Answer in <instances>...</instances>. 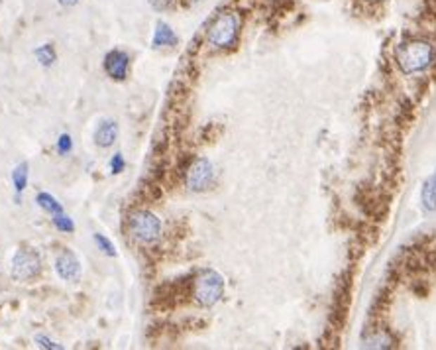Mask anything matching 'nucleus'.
I'll return each mask as SVG.
<instances>
[{
  "mask_svg": "<svg viewBox=\"0 0 436 350\" xmlns=\"http://www.w3.org/2000/svg\"><path fill=\"white\" fill-rule=\"evenodd\" d=\"M395 59H397V65L403 73L415 75V73H421L432 65L435 48L427 39H407L397 48Z\"/></svg>",
  "mask_w": 436,
  "mask_h": 350,
  "instance_id": "obj_1",
  "label": "nucleus"
},
{
  "mask_svg": "<svg viewBox=\"0 0 436 350\" xmlns=\"http://www.w3.org/2000/svg\"><path fill=\"white\" fill-rule=\"evenodd\" d=\"M242 28V18L238 12H222L207 30V42L217 49H230L236 46Z\"/></svg>",
  "mask_w": 436,
  "mask_h": 350,
  "instance_id": "obj_2",
  "label": "nucleus"
},
{
  "mask_svg": "<svg viewBox=\"0 0 436 350\" xmlns=\"http://www.w3.org/2000/svg\"><path fill=\"white\" fill-rule=\"evenodd\" d=\"M224 277L214 272V270H203L197 280H195V287H193V297L195 303L200 307H212L217 305L222 295H224Z\"/></svg>",
  "mask_w": 436,
  "mask_h": 350,
  "instance_id": "obj_3",
  "label": "nucleus"
},
{
  "mask_svg": "<svg viewBox=\"0 0 436 350\" xmlns=\"http://www.w3.org/2000/svg\"><path fill=\"white\" fill-rule=\"evenodd\" d=\"M130 235L134 240L142 242V244H152L158 238L162 237V220L158 215H153L152 211H136L130 215Z\"/></svg>",
  "mask_w": 436,
  "mask_h": 350,
  "instance_id": "obj_4",
  "label": "nucleus"
},
{
  "mask_svg": "<svg viewBox=\"0 0 436 350\" xmlns=\"http://www.w3.org/2000/svg\"><path fill=\"white\" fill-rule=\"evenodd\" d=\"M41 272V258L32 248H18L10 262V275L16 282H28Z\"/></svg>",
  "mask_w": 436,
  "mask_h": 350,
  "instance_id": "obj_5",
  "label": "nucleus"
},
{
  "mask_svg": "<svg viewBox=\"0 0 436 350\" xmlns=\"http://www.w3.org/2000/svg\"><path fill=\"white\" fill-rule=\"evenodd\" d=\"M212 177H214V168L209 158H197L185 173V185L195 193H203L212 185Z\"/></svg>",
  "mask_w": 436,
  "mask_h": 350,
  "instance_id": "obj_6",
  "label": "nucleus"
},
{
  "mask_svg": "<svg viewBox=\"0 0 436 350\" xmlns=\"http://www.w3.org/2000/svg\"><path fill=\"white\" fill-rule=\"evenodd\" d=\"M56 272L57 275L63 280V282H71V284H77L81 280V274H83V268H81V262L71 250H61L56 258Z\"/></svg>",
  "mask_w": 436,
  "mask_h": 350,
  "instance_id": "obj_7",
  "label": "nucleus"
},
{
  "mask_svg": "<svg viewBox=\"0 0 436 350\" xmlns=\"http://www.w3.org/2000/svg\"><path fill=\"white\" fill-rule=\"evenodd\" d=\"M130 69V56L124 49H110L105 56V73L114 81H124Z\"/></svg>",
  "mask_w": 436,
  "mask_h": 350,
  "instance_id": "obj_8",
  "label": "nucleus"
},
{
  "mask_svg": "<svg viewBox=\"0 0 436 350\" xmlns=\"http://www.w3.org/2000/svg\"><path fill=\"white\" fill-rule=\"evenodd\" d=\"M177 44H179V38H177L175 30L171 28L167 22L160 20V22L155 24V30H153V38H152L153 48L155 49L173 48V46H177Z\"/></svg>",
  "mask_w": 436,
  "mask_h": 350,
  "instance_id": "obj_9",
  "label": "nucleus"
},
{
  "mask_svg": "<svg viewBox=\"0 0 436 350\" xmlns=\"http://www.w3.org/2000/svg\"><path fill=\"white\" fill-rule=\"evenodd\" d=\"M93 138H95L96 146H101V148H110V146H114L116 138H118V124H116V120H110V118L101 120L98 126H96Z\"/></svg>",
  "mask_w": 436,
  "mask_h": 350,
  "instance_id": "obj_10",
  "label": "nucleus"
},
{
  "mask_svg": "<svg viewBox=\"0 0 436 350\" xmlns=\"http://www.w3.org/2000/svg\"><path fill=\"white\" fill-rule=\"evenodd\" d=\"M28 175H30V165L26 161L18 163V165L14 168V171H12V185H14V191H16L18 199L20 195L24 193V189L28 187Z\"/></svg>",
  "mask_w": 436,
  "mask_h": 350,
  "instance_id": "obj_11",
  "label": "nucleus"
},
{
  "mask_svg": "<svg viewBox=\"0 0 436 350\" xmlns=\"http://www.w3.org/2000/svg\"><path fill=\"white\" fill-rule=\"evenodd\" d=\"M421 201H423V207L427 208V211H435L436 208V170L435 173L425 181L423 193H421Z\"/></svg>",
  "mask_w": 436,
  "mask_h": 350,
  "instance_id": "obj_12",
  "label": "nucleus"
},
{
  "mask_svg": "<svg viewBox=\"0 0 436 350\" xmlns=\"http://www.w3.org/2000/svg\"><path fill=\"white\" fill-rule=\"evenodd\" d=\"M36 203H38V207L41 208V211H46V213L51 215V217H53V215H59V213H63V205H61L51 193H46V191L38 193Z\"/></svg>",
  "mask_w": 436,
  "mask_h": 350,
  "instance_id": "obj_13",
  "label": "nucleus"
},
{
  "mask_svg": "<svg viewBox=\"0 0 436 350\" xmlns=\"http://www.w3.org/2000/svg\"><path fill=\"white\" fill-rule=\"evenodd\" d=\"M34 56L39 61V65L44 67H51L57 61V51L53 48V44H41L39 48H36Z\"/></svg>",
  "mask_w": 436,
  "mask_h": 350,
  "instance_id": "obj_14",
  "label": "nucleus"
},
{
  "mask_svg": "<svg viewBox=\"0 0 436 350\" xmlns=\"http://www.w3.org/2000/svg\"><path fill=\"white\" fill-rule=\"evenodd\" d=\"M51 220H53V227H56L59 232H67V235L75 232V223H73V218L67 217L65 213L53 215V217H51Z\"/></svg>",
  "mask_w": 436,
  "mask_h": 350,
  "instance_id": "obj_15",
  "label": "nucleus"
},
{
  "mask_svg": "<svg viewBox=\"0 0 436 350\" xmlns=\"http://www.w3.org/2000/svg\"><path fill=\"white\" fill-rule=\"evenodd\" d=\"M93 240H95V244L98 246V250H101L103 254L110 256V258H114V256H116V248H114L113 242H110V240H108L105 235H101V232H95Z\"/></svg>",
  "mask_w": 436,
  "mask_h": 350,
  "instance_id": "obj_16",
  "label": "nucleus"
},
{
  "mask_svg": "<svg viewBox=\"0 0 436 350\" xmlns=\"http://www.w3.org/2000/svg\"><path fill=\"white\" fill-rule=\"evenodd\" d=\"M34 342L38 344L39 349H46V350H63V346H61L59 342L51 341V339H49V337H46V335H38V337L34 339Z\"/></svg>",
  "mask_w": 436,
  "mask_h": 350,
  "instance_id": "obj_17",
  "label": "nucleus"
},
{
  "mask_svg": "<svg viewBox=\"0 0 436 350\" xmlns=\"http://www.w3.org/2000/svg\"><path fill=\"white\" fill-rule=\"evenodd\" d=\"M71 150H73V140H71V136H69V134H61L59 140H57V151H59V156H67Z\"/></svg>",
  "mask_w": 436,
  "mask_h": 350,
  "instance_id": "obj_18",
  "label": "nucleus"
},
{
  "mask_svg": "<svg viewBox=\"0 0 436 350\" xmlns=\"http://www.w3.org/2000/svg\"><path fill=\"white\" fill-rule=\"evenodd\" d=\"M126 168V161H124V156L120 151H116L113 156V160H110V173L113 175H120Z\"/></svg>",
  "mask_w": 436,
  "mask_h": 350,
  "instance_id": "obj_19",
  "label": "nucleus"
},
{
  "mask_svg": "<svg viewBox=\"0 0 436 350\" xmlns=\"http://www.w3.org/2000/svg\"><path fill=\"white\" fill-rule=\"evenodd\" d=\"M150 4H152L153 10H158V12H163V10H167L173 4V0H148Z\"/></svg>",
  "mask_w": 436,
  "mask_h": 350,
  "instance_id": "obj_20",
  "label": "nucleus"
},
{
  "mask_svg": "<svg viewBox=\"0 0 436 350\" xmlns=\"http://www.w3.org/2000/svg\"><path fill=\"white\" fill-rule=\"evenodd\" d=\"M81 0H59V4L61 6H75V4H79Z\"/></svg>",
  "mask_w": 436,
  "mask_h": 350,
  "instance_id": "obj_21",
  "label": "nucleus"
},
{
  "mask_svg": "<svg viewBox=\"0 0 436 350\" xmlns=\"http://www.w3.org/2000/svg\"><path fill=\"white\" fill-rule=\"evenodd\" d=\"M187 2H189V4H195V2H199V0H187Z\"/></svg>",
  "mask_w": 436,
  "mask_h": 350,
  "instance_id": "obj_22",
  "label": "nucleus"
},
{
  "mask_svg": "<svg viewBox=\"0 0 436 350\" xmlns=\"http://www.w3.org/2000/svg\"><path fill=\"white\" fill-rule=\"evenodd\" d=\"M366 2H380V0H366Z\"/></svg>",
  "mask_w": 436,
  "mask_h": 350,
  "instance_id": "obj_23",
  "label": "nucleus"
},
{
  "mask_svg": "<svg viewBox=\"0 0 436 350\" xmlns=\"http://www.w3.org/2000/svg\"><path fill=\"white\" fill-rule=\"evenodd\" d=\"M0 2H2V0H0Z\"/></svg>",
  "mask_w": 436,
  "mask_h": 350,
  "instance_id": "obj_24",
  "label": "nucleus"
}]
</instances>
